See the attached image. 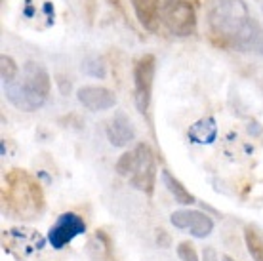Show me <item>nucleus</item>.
I'll use <instances>...</instances> for the list:
<instances>
[{
    "mask_svg": "<svg viewBox=\"0 0 263 261\" xmlns=\"http://www.w3.org/2000/svg\"><path fill=\"white\" fill-rule=\"evenodd\" d=\"M58 84H60V90L63 96H67L71 91V80H65V77H58Z\"/></svg>",
    "mask_w": 263,
    "mask_h": 261,
    "instance_id": "obj_20",
    "label": "nucleus"
},
{
    "mask_svg": "<svg viewBox=\"0 0 263 261\" xmlns=\"http://www.w3.org/2000/svg\"><path fill=\"white\" fill-rule=\"evenodd\" d=\"M214 39L229 50L263 55V27L242 0H216L208 15Z\"/></svg>",
    "mask_w": 263,
    "mask_h": 261,
    "instance_id": "obj_1",
    "label": "nucleus"
},
{
    "mask_svg": "<svg viewBox=\"0 0 263 261\" xmlns=\"http://www.w3.org/2000/svg\"><path fill=\"white\" fill-rule=\"evenodd\" d=\"M0 151H2V155H6V147H4V141H0Z\"/></svg>",
    "mask_w": 263,
    "mask_h": 261,
    "instance_id": "obj_25",
    "label": "nucleus"
},
{
    "mask_svg": "<svg viewBox=\"0 0 263 261\" xmlns=\"http://www.w3.org/2000/svg\"><path fill=\"white\" fill-rule=\"evenodd\" d=\"M178 257L181 261H200L198 259L197 250L193 248L191 242H181L178 246Z\"/></svg>",
    "mask_w": 263,
    "mask_h": 261,
    "instance_id": "obj_19",
    "label": "nucleus"
},
{
    "mask_svg": "<svg viewBox=\"0 0 263 261\" xmlns=\"http://www.w3.org/2000/svg\"><path fill=\"white\" fill-rule=\"evenodd\" d=\"M107 139L112 147H126L136 139V130L124 113H117L107 124Z\"/></svg>",
    "mask_w": 263,
    "mask_h": 261,
    "instance_id": "obj_10",
    "label": "nucleus"
},
{
    "mask_svg": "<svg viewBox=\"0 0 263 261\" xmlns=\"http://www.w3.org/2000/svg\"><path fill=\"white\" fill-rule=\"evenodd\" d=\"M4 94L10 99V103L15 105L20 111H25V113L36 111V109H40L42 105L46 103V99L39 98V96L31 94L29 90H25V86L21 84V82L4 84Z\"/></svg>",
    "mask_w": 263,
    "mask_h": 261,
    "instance_id": "obj_11",
    "label": "nucleus"
},
{
    "mask_svg": "<svg viewBox=\"0 0 263 261\" xmlns=\"http://www.w3.org/2000/svg\"><path fill=\"white\" fill-rule=\"evenodd\" d=\"M221 261H235L233 257H229V255H221Z\"/></svg>",
    "mask_w": 263,
    "mask_h": 261,
    "instance_id": "obj_26",
    "label": "nucleus"
},
{
    "mask_svg": "<svg viewBox=\"0 0 263 261\" xmlns=\"http://www.w3.org/2000/svg\"><path fill=\"white\" fill-rule=\"evenodd\" d=\"M44 12L48 13V17H50V23H53V6L50 4V2H44Z\"/></svg>",
    "mask_w": 263,
    "mask_h": 261,
    "instance_id": "obj_23",
    "label": "nucleus"
},
{
    "mask_svg": "<svg viewBox=\"0 0 263 261\" xmlns=\"http://www.w3.org/2000/svg\"><path fill=\"white\" fill-rule=\"evenodd\" d=\"M134 162H136V153H134V151H128V153H124V155L119 158V162H117V172H119L120 176L128 177L130 176L132 168H134Z\"/></svg>",
    "mask_w": 263,
    "mask_h": 261,
    "instance_id": "obj_18",
    "label": "nucleus"
},
{
    "mask_svg": "<svg viewBox=\"0 0 263 261\" xmlns=\"http://www.w3.org/2000/svg\"><path fill=\"white\" fill-rule=\"evenodd\" d=\"M261 12H263V4H261Z\"/></svg>",
    "mask_w": 263,
    "mask_h": 261,
    "instance_id": "obj_27",
    "label": "nucleus"
},
{
    "mask_svg": "<svg viewBox=\"0 0 263 261\" xmlns=\"http://www.w3.org/2000/svg\"><path fill=\"white\" fill-rule=\"evenodd\" d=\"M17 72H20V67L13 61V58H10V55H0V79H2V84L15 82Z\"/></svg>",
    "mask_w": 263,
    "mask_h": 261,
    "instance_id": "obj_16",
    "label": "nucleus"
},
{
    "mask_svg": "<svg viewBox=\"0 0 263 261\" xmlns=\"http://www.w3.org/2000/svg\"><path fill=\"white\" fill-rule=\"evenodd\" d=\"M187 136H189V139L195 141V143H200V145L214 143V139L217 137L216 120L212 117L200 118V120H197V122L187 130Z\"/></svg>",
    "mask_w": 263,
    "mask_h": 261,
    "instance_id": "obj_13",
    "label": "nucleus"
},
{
    "mask_svg": "<svg viewBox=\"0 0 263 261\" xmlns=\"http://www.w3.org/2000/svg\"><path fill=\"white\" fill-rule=\"evenodd\" d=\"M84 231H86L84 219L80 216H77V214H72V212H65L50 227V231H48V240L52 244V248L61 250L65 248L72 238H77L79 235H84Z\"/></svg>",
    "mask_w": 263,
    "mask_h": 261,
    "instance_id": "obj_6",
    "label": "nucleus"
},
{
    "mask_svg": "<svg viewBox=\"0 0 263 261\" xmlns=\"http://www.w3.org/2000/svg\"><path fill=\"white\" fill-rule=\"evenodd\" d=\"M170 221L174 227L189 229L197 238H206L214 231V221L198 210H178L170 216Z\"/></svg>",
    "mask_w": 263,
    "mask_h": 261,
    "instance_id": "obj_7",
    "label": "nucleus"
},
{
    "mask_svg": "<svg viewBox=\"0 0 263 261\" xmlns=\"http://www.w3.org/2000/svg\"><path fill=\"white\" fill-rule=\"evenodd\" d=\"M82 71L86 74H90L93 79H105L107 77V69H105V63L101 61L99 58H88L82 63Z\"/></svg>",
    "mask_w": 263,
    "mask_h": 261,
    "instance_id": "obj_17",
    "label": "nucleus"
},
{
    "mask_svg": "<svg viewBox=\"0 0 263 261\" xmlns=\"http://www.w3.org/2000/svg\"><path fill=\"white\" fill-rule=\"evenodd\" d=\"M134 153H136V162H134V168H132L128 179H130L136 189L151 195L153 189H155V181H157L155 153L147 143H138Z\"/></svg>",
    "mask_w": 263,
    "mask_h": 261,
    "instance_id": "obj_4",
    "label": "nucleus"
},
{
    "mask_svg": "<svg viewBox=\"0 0 263 261\" xmlns=\"http://www.w3.org/2000/svg\"><path fill=\"white\" fill-rule=\"evenodd\" d=\"M25 90H29L31 94L39 96L42 99H48L50 90H52V80L50 74L44 67L36 63V61H27L23 67V82Z\"/></svg>",
    "mask_w": 263,
    "mask_h": 261,
    "instance_id": "obj_8",
    "label": "nucleus"
},
{
    "mask_svg": "<svg viewBox=\"0 0 263 261\" xmlns=\"http://www.w3.org/2000/svg\"><path fill=\"white\" fill-rule=\"evenodd\" d=\"M96 261H115V259L111 257V252H109V248L105 246V248H101L98 254H96Z\"/></svg>",
    "mask_w": 263,
    "mask_h": 261,
    "instance_id": "obj_22",
    "label": "nucleus"
},
{
    "mask_svg": "<svg viewBox=\"0 0 263 261\" xmlns=\"http://www.w3.org/2000/svg\"><path fill=\"white\" fill-rule=\"evenodd\" d=\"M244 242L254 261H263V235L256 227L244 229Z\"/></svg>",
    "mask_w": 263,
    "mask_h": 261,
    "instance_id": "obj_15",
    "label": "nucleus"
},
{
    "mask_svg": "<svg viewBox=\"0 0 263 261\" xmlns=\"http://www.w3.org/2000/svg\"><path fill=\"white\" fill-rule=\"evenodd\" d=\"M155 71H157V59L151 53H145L134 63V99L139 113H147L149 109Z\"/></svg>",
    "mask_w": 263,
    "mask_h": 261,
    "instance_id": "obj_5",
    "label": "nucleus"
},
{
    "mask_svg": "<svg viewBox=\"0 0 263 261\" xmlns=\"http://www.w3.org/2000/svg\"><path fill=\"white\" fill-rule=\"evenodd\" d=\"M160 177H162V183L166 185V189L170 191L172 195H174V200L179 204H193L195 202V196L189 193V191L183 187V183L179 181L178 177H174L168 170H162L160 172Z\"/></svg>",
    "mask_w": 263,
    "mask_h": 261,
    "instance_id": "obj_14",
    "label": "nucleus"
},
{
    "mask_svg": "<svg viewBox=\"0 0 263 261\" xmlns=\"http://www.w3.org/2000/svg\"><path fill=\"white\" fill-rule=\"evenodd\" d=\"M160 20L176 36H191L197 29V12L187 0H166L160 10Z\"/></svg>",
    "mask_w": 263,
    "mask_h": 261,
    "instance_id": "obj_3",
    "label": "nucleus"
},
{
    "mask_svg": "<svg viewBox=\"0 0 263 261\" xmlns=\"http://www.w3.org/2000/svg\"><path fill=\"white\" fill-rule=\"evenodd\" d=\"M25 15H27V17H31V15H33V8H31V4H29V2H27V8H25Z\"/></svg>",
    "mask_w": 263,
    "mask_h": 261,
    "instance_id": "obj_24",
    "label": "nucleus"
},
{
    "mask_svg": "<svg viewBox=\"0 0 263 261\" xmlns=\"http://www.w3.org/2000/svg\"><path fill=\"white\" fill-rule=\"evenodd\" d=\"M132 6H134V12L138 15L139 23L151 31V33H157L158 31V23H160V0H132Z\"/></svg>",
    "mask_w": 263,
    "mask_h": 261,
    "instance_id": "obj_12",
    "label": "nucleus"
},
{
    "mask_svg": "<svg viewBox=\"0 0 263 261\" xmlns=\"http://www.w3.org/2000/svg\"><path fill=\"white\" fill-rule=\"evenodd\" d=\"M202 261H219V255L214 248H206L202 254Z\"/></svg>",
    "mask_w": 263,
    "mask_h": 261,
    "instance_id": "obj_21",
    "label": "nucleus"
},
{
    "mask_svg": "<svg viewBox=\"0 0 263 261\" xmlns=\"http://www.w3.org/2000/svg\"><path fill=\"white\" fill-rule=\"evenodd\" d=\"M77 98L88 111H107L117 105V96L101 86H82L77 91Z\"/></svg>",
    "mask_w": 263,
    "mask_h": 261,
    "instance_id": "obj_9",
    "label": "nucleus"
},
{
    "mask_svg": "<svg viewBox=\"0 0 263 261\" xmlns=\"http://www.w3.org/2000/svg\"><path fill=\"white\" fill-rule=\"evenodd\" d=\"M6 189L2 193L6 208L17 217H34L44 208V195L39 181L23 170H12L4 177Z\"/></svg>",
    "mask_w": 263,
    "mask_h": 261,
    "instance_id": "obj_2",
    "label": "nucleus"
}]
</instances>
